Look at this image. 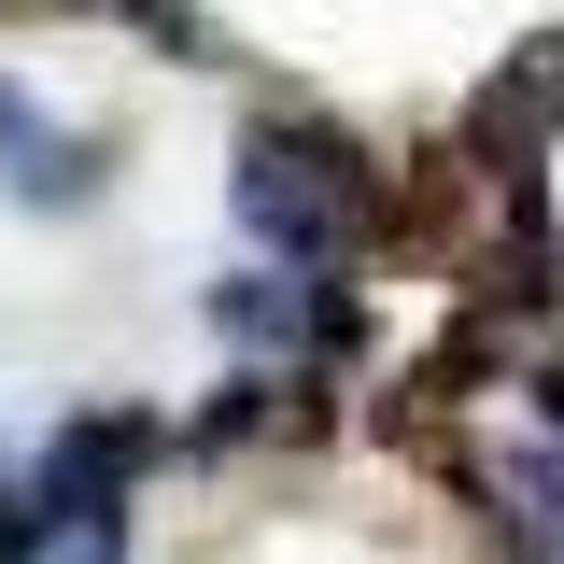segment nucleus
<instances>
[{
	"label": "nucleus",
	"instance_id": "nucleus-3",
	"mask_svg": "<svg viewBox=\"0 0 564 564\" xmlns=\"http://www.w3.org/2000/svg\"><path fill=\"white\" fill-rule=\"evenodd\" d=\"M198 311H212L226 352H325V339H339V282H325V269H282V254L226 269Z\"/></svg>",
	"mask_w": 564,
	"mask_h": 564
},
{
	"label": "nucleus",
	"instance_id": "nucleus-6",
	"mask_svg": "<svg viewBox=\"0 0 564 564\" xmlns=\"http://www.w3.org/2000/svg\"><path fill=\"white\" fill-rule=\"evenodd\" d=\"M29 564H128V522H85V536H43Z\"/></svg>",
	"mask_w": 564,
	"mask_h": 564
},
{
	"label": "nucleus",
	"instance_id": "nucleus-4",
	"mask_svg": "<svg viewBox=\"0 0 564 564\" xmlns=\"http://www.w3.org/2000/svg\"><path fill=\"white\" fill-rule=\"evenodd\" d=\"M0 184H14L29 212H85V198H99V141L57 128L43 85H14V70H0Z\"/></svg>",
	"mask_w": 564,
	"mask_h": 564
},
{
	"label": "nucleus",
	"instance_id": "nucleus-1",
	"mask_svg": "<svg viewBox=\"0 0 564 564\" xmlns=\"http://www.w3.org/2000/svg\"><path fill=\"white\" fill-rule=\"evenodd\" d=\"M240 226H254V254L282 269H339L352 240H367V155L339 128H254L240 141Z\"/></svg>",
	"mask_w": 564,
	"mask_h": 564
},
{
	"label": "nucleus",
	"instance_id": "nucleus-2",
	"mask_svg": "<svg viewBox=\"0 0 564 564\" xmlns=\"http://www.w3.org/2000/svg\"><path fill=\"white\" fill-rule=\"evenodd\" d=\"M141 452H155V423L141 410H70L43 452H29V480H14V508H0V564H29L43 536H85V522H113L141 480Z\"/></svg>",
	"mask_w": 564,
	"mask_h": 564
},
{
	"label": "nucleus",
	"instance_id": "nucleus-5",
	"mask_svg": "<svg viewBox=\"0 0 564 564\" xmlns=\"http://www.w3.org/2000/svg\"><path fill=\"white\" fill-rule=\"evenodd\" d=\"M494 508H508L522 564H564V423H536L522 452H494Z\"/></svg>",
	"mask_w": 564,
	"mask_h": 564
}]
</instances>
